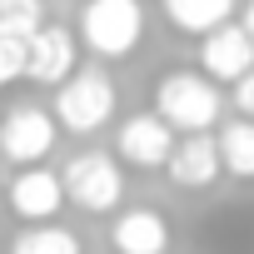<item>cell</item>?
Here are the masks:
<instances>
[{
  "label": "cell",
  "mask_w": 254,
  "mask_h": 254,
  "mask_svg": "<svg viewBox=\"0 0 254 254\" xmlns=\"http://www.w3.org/2000/svg\"><path fill=\"white\" fill-rule=\"evenodd\" d=\"M224 100H219V85L199 70H170L155 80V115L170 125V130H185V135H199V130H214Z\"/></svg>",
  "instance_id": "6da1fadb"
},
{
  "label": "cell",
  "mask_w": 254,
  "mask_h": 254,
  "mask_svg": "<svg viewBox=\"0 0 254 254\" xmlns=\"http://www.w3.org/2000/svg\"><path fill=\"white\" fill-rule=\"evenodd\" d=\"M115 115V80L100 65H75L55 85V125L70 135H95Z\"/></svg>",
  "instance_id": "7a4b0ae2"
},
{
  "label": "cell",
  "mask_w": 254,
  "mask_h": 254,
  "mask_svg": "<svg viewBox=\"0 0 254 254\" xmlns=\"http://www.w3.org/2000/svg\"><path fill=\"white\" fill-rule=\"evenodd\" d=\"M80 40L100 60H125L145 40V0H85Z\"/></svg>",
  "instance_id": "3957f363"
},
{
  "label": "cell",
  "mask_w": 254,
  "mask_h": 254,
  "mask_svg": "<svg viewBox=\"0 0 254 254\" xmlns=\"http://www.w3.org/2000/svg\"><path fill=\"white\" fill-rule=\"evenodd\" d=\"M60 185H65V199L75 209H85V214H110L125 199V170L105 150H80L60 170Z\"/></svg>",
  "instance_id": "277c9868"
},
{
  "label": "cell",
  "mask_w": 254,
  "mask_h": 254,
  "mask_svg": "<svg viewBox=\"0 0 254 254\" xmlns=\"http://www.w3.org/2000/svg\"><path fill=\"white\" fill-rule=\"evenodd\" d=\"M60 140V125L40 105H15L0 115V155L10 165H40Z\"/></svg>",
  "instance_id": "5b68a950"
},
{
  "label": "cell",
  "mask_w": 254,
  "mask_h": 254,
  "mask_svg": "<svg viewBox=\"0 0 254 254\" xmlns=\"http://www.w3.org/2000/svg\"><path fill=\"white\" fill-rule=\"evenodd\" d=\"M170 150H175V130H170L155 110L150 115H130L115 130V155L125 165H135V170H165Z\"/></svg>",
  "instance_id": "8992f818"
},
{
  "label": "cell",
  "mask_w": 254,
  "mask_h": 254,
  "mask_svg": "<svg viewBox=\"0 0 254 254\" xmlns=\"http://www.w3.org/2000/svg\"><path fill=\"white\" fill-rule=\"evenodd\" d=\"M80 65V45L65 25H40L25 40V80L30 85H60Z\"/></svg>",
  "instance_id": "52a82bcc"
},
{
  "label": "cell",
  "mask_w": 254,
  "mask_h": 254,
  "mask_svg": "<svg viewBox=\"0 0 254 254\" xmlns=\"http://www.w3.org/2000/svg\"><path fill=\"white\" fill-rule=\"evenodd\" d=\"M65 204V185L55 170L45 165H25L15 180H10V214H20L25 224H50Z\"/></svg>",
  "instance_id": "ba28073f"
},
{
  "label": "cell",
  "mask_w": 254,
  "mask_h": 254,
  "mask_svg": "<svg viewBox=\"0 0 254 254\" xmlns=\"http://www.w3.org/2000/svg\"><path fill=\"white\" fill-rule=\"evenodd\" d=\"M199 75H209L214 85H234L249 65H254V40L239 25H219L209 35H199Z\"/></svg>",
  "instance_id": "9c48e42d"
},
{
  "label": "cell",
  "mask_w": 254,
  "mask_h": 254,
  "mask_svg": "<svg viewBox=\"0 0 254 254\" xmlns=\"http://www.w3.org/2000/svg\"><path fill=\"white\" fill-rule=\"evenodd\" d=\"M165 170H170V180H175L180 190H209V185L224 175V170H219V145H214V135L199 130V135L175 140Z\"/></svg>",
  "instance_id": "30bf717a"
},
{
  "label": "cell",
  "mask_w": 254,
  "mask_h": 254,
  "mask_svg": "<svg viewBox=\"0 0 254 254\" xmlns=\"http://www.w3.org/2000/svg\"><path fill=\"white\" fill-rule=\"evenodd\" d=\"M110 244H115V254H165L170 249V224H165L160 209H145V204L120 209L115 224H110Z\"/></svg>",
  "instance_id": "8fae6325"
},
{
  "label": "cell",
  "mask_w": 254,
  "mask_h": 254,
  "mask_svg": "<svg viewBox=\"0 0 254 254\" xmlns=\"http://www.w3.org/2000/svg\"><path fill=\"white\" fill-rule=\"evenodd\" d=\"M160 5H165V15H170L175 30H185V35H209V30H219V25L234 20L239 0H160Z\"/></svg>",
  "instance_id": "7c38bea8"
},
{
  "label": "cell",
  "mask_w": 254,
  "mask_h": 254,
  "mask_svg": "<svg viewBox=\"0 0 254 254\" xmlns=\"http://www.w3.org/2000/svg\"><path fill=\"white\" fill-rule=\"evenodd\" d=\"M214 145H219V170H224V175L254 180V120H249V115L229 120L224 130L214 135Z\"/></svg>",
  "instance_id": "4fadbf2b"
},
{
  "label": "cell",
  "mask_w": 254,
  "mask_h": 254,
  "mask_svg": "<svg viewBox=\"0 0 254 254\" xmlns=\"http://www.w3.org/2000/svg\"><path fill=\"white\" fill-rule=\"evenodd\" d=\"M10 254H85L80 249V234H70L65 224H30L10 239Z\"/></svg>",
  "instance_id": "5bb4252c"
},
{
  "label": "cell",
  "mask_w": 254,
  "mask_h": 254,
  "mask_svg": "<svg viewBox=\"0 0 254 254\" xmlns=\"http://www.w3.org/2000/svg\"><path fill=\"white\" fill-rule=\"evenodd\" d=\"M40 25H45L40 0H0V35L5 40H30Z\"/></svg>",
  "instance_id": "9a60e30c"
},
{
  "label": "cell",
  "mask_w": 254,
  "mask_h": 254,
  "mask_svg": "<svg viewBox=\"0 0 254 254\" xmlns=\"http://www.w3.org/2000/svg\"><path fill=\"white\" fill-rule=\"evenodd\" d=\"M10 80H25V40H5L0 35V90Z\"/></svg>",
  "instance_id": "2e32d148"
},
{
  "label": "cell",
  "mask_w": 254,
  "mask_h": 254,
  "mask_svg": "<svg viewBox=\"0 0 254 254\" xmlns=\"http://www.w3.org/2000/svg\"><path fill=\"white\" fill-rule=\"evenodd\" d=\"M234 110L254 120V65H249V70H244V75L234 80Z\"/></svg>",
  "instance_id": "e0dca14e"
},
{
  "label": "cell",
  "mask_w": 254,
  "mask_h": 254,
  "mask_svg": "<svg viewBox=\"0 0 254 254\" xmlns=\"http://www.w3.org/2000/svg\"><path fill=\"white\" fill-rule=\"evenodd\" d=\"M239 30L254 40V0H244V10H239Z\"/></svg>",
  "instance_id": "ac0fdd59"
}]
</instances>
